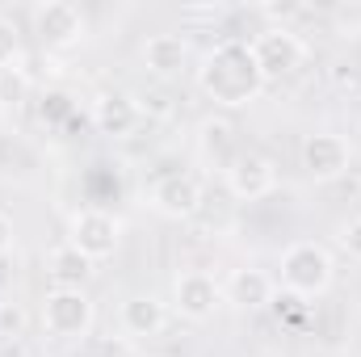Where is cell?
<instances>
[{"mask_svg": "<svg viewBox=\"0 0 361 357\" xmlns=\"http://www.w3.org/2000/svg\"><path fill=\"white\" fill-rule=\"evenodd\" d=\"M197 89L223 109L252 105L265 92V76H261L257 55H252V42L223 38L219 47H210L202 55V63H197Z\"/></svg>", "mask_w": 361, "mask_h": 357, "instance_id": "1", "label": "cell"}, {"mask_svg": "<svg viewBox=\"0 0 361 357\" xmlns=\"http://www.w3.org/2000/svg\"><path fill=\"white\" fill-rule=\"evenodd\" d=\"M281 286L298 298H319L332 290V277H336V261L324 244L315 240H298L281 253Z\"/></svg>", "mask_w": 361, "mask_h": 357, "instance_id": "2", "label": "cell"}, {"mask_svg": "<svg viewBox=\"0 0 361 357\" xmlns=\"http://www.w3.org/2000/svg\"><path fill=\"white\" fill-rule=\"evenodd\" d=\"M97 307H92L89 290H68V286H51L42 298V328L55 341H80L92 332Z\"/></svg>", "mask_w": 361, "mask_h": 357, "instance_id": "3", "label": "cell"}, {"mask_svg": "<svg viewBox=\"0 0 361 357\" xmlns=\"http://www.w3.org/2000/svg\"><path fill=\"white\" fill-rule=\"evenodd\" d=\"M30 17H34L38 42H42L47 51H72V47H80L85 34H89L85 13H80L76 4H68V0H38Z\"/></svg>", "mask_w": 361, "mask_h": 357, "instance_id": "4", "label": "cell"}, {"mask_svg": "<svg viewBox=\"0 0 361 357\" xmlns=\"http://www.w3.org/2000/svg\"><path fill=\"white\" fill-rule=\"evenodd\" d=\"M252 55H257L261 76H265V85H269V80L294 76V72L307 63V42H302L290 25H269V30H261V34L252 38Z\"/></svg>", "mask_w": 361, "mask_h": 357, "instance_id": "5", "label": "cell"}, {"mask_svg": "<svg viewBox=\"0 0 361 357\" xmlns=\"http://www.w3.org/2000/svg\"><path fill=\"white\" fill-rule=\"evenodd\" d=\"M118 240H122L118 219L105 214V210H97V206L76 210L72 223H68V244H72L76 253H85L92 265H97V261H109V257L118 253Z\"/></svg>", "mask_w": 361, "mask_h": 357, "instance_id": "6", "label": "cell"}, {"mask_svg": "<svg viewBox=\"0 0 361 357\" xmlns=\"http://www.w3.org/2000/svg\"><path fill=\"white\" fill-rule=\"evenodd\" d=\"M353 164V143L336 131H315L302 139V173L319 185L341 181Z\"/></svg>", "mask_w": 361, "mask_h": 357, "instance_id": "7", "label": "cell"}, {"mask_svg": "<svg viewBox=\"0 0 361 357\" xmlns=\"http://www.w3.org/2000/svg\"><path fill=\"white\" fill-rule=\"evenodd\" d=\"M219 303H223V286H219L210 273H202V269L177 273V282H173V311H177L180 320L206 324V320L219 311Z\"/></svg>", "mask_w": 361, "mask_h": 357, "instance_id": "8", "label": "cell"}, {"mask_svg": "<svg viewBox=\"0 0 361 357\" xmlns=\"http://www.w3.org/2000/svg\"><path fill=\"white\" fill-rule=\"evenodd\" d=\"M147 206L164 219H193L202 210V181L193 173H164L152 181L147 189Z\"/></svg>", "mask_w": 361, "mask_h": 357, "instance_id": "9", "label": "cell"}, {"mask_svg": "<svg viewBox=\"0 0 361 357\" xmlns=\"http://www.w3.org/2000/svg\"><path fill=\"white\" fill-rule=\"evenodd\" d=\"M223 181H227L231 198L261 202V198H269L273 189H277V164H273L265 152H240L235 164L223 173Z\"/></svg>", "mask_w": 361, "mask_h": 357, "instance_id": "10", "label": "cell"}, {"mask_svg": "<svg viewBox=\"0 0 361 357\" xmlns=\"http://www.w3.org/2000/svg\"><path fill=\"white\" fill-rule=\"evenodd\" d=\"M143 122V109H139V97L135 92H122V89H105L97 92L92 101V126L97 135L105 139H130Z\"/></svg>", "mask_w": 361, "mask_h": 357, "instance_id": "11", "label": "cell"}, {"mask_svg": "<svg viewBox=\"0 0 361 357\" xmlns=\"http://www.w3.org/2000/svg\"><path fill=\"white\" fill-rule=\"evenodd\" d=\"M118 324L130 341H152L169 328V303H160L156 294H130L118 307Z\"/></svg>", "mask_w": 361, "mask_h": 357, "instance_id": "12", "label": "cell"}, {"mask_svg": "<svg viewBox=\"0 0 361 357\" xmlns=\"http://www.w3.org/2000/svg\"><path fill=\"white\" fill-rule=\"evenodd\" d=\"M197 156H202V164H210V169H219V173H227V169L235 164L240 139H235L231 118L214 114V118H206V122L197 126Z\"/></svg>", "mask_w": 361, "mask_h": 357, "instance_id": "13", "label": "cell"}, {"mask_svg": "<svg viewBox=\"0 0 361 357\" xmlns=\"http://www.w3.org/2000/svg\"><path fill=\"white\" fill-rule=\"evenodd\" d=\"M223 298L231 307H240V311H261V307L273 303V277L265 269H252V265L231 269L227 282H223Z\"/></svg>", "mask_w": 361, "mask_h": 357, "instance_id": "14", "label": "cell"}, {"mask_svg": "<svg viewBox=\"0 0 361 357\" xmlns=\"http://www.w3.org/2000/svg\"><path fill=\"white\" fill-rule=\"evenodd\" d=\"M143 68L160 80H173L189 68V42L180 34H152L143 42Z\"/></svg>", "mask_w": 361, "mask_h": 357, "instance_id": "15", "label": "cell"}, {"mask_svg": "<svg viewBox=\"0 0 361 357\" xmlns=\"http://www.w3.org/2000/svg\"><path fill=\"white\" fill-rule=\"evenodd\" d=\"M47 273H51V282H55V286L85 290V282L92 277V261L85 257V253H76V248L63 240V244H55V248H51V257H47Z\"/></svg>", "mask_w": 361, "mask_h": 357, "instance_id": "16", "label": "cell"}, {"mask_svg": "<svg viewBox=\"0 0 361 357\" xmlns=\"http://www.w3.org/2000/svg\"><path fill=\"white\" fill-rule=\"evenodd\" d=\"M30 97V72L25 68H4L0 72V109H21Z\"/></svg>", "mask_w": 361, "mask_h": 357, "instance_id": "17", "label": "cell"}, {"mask_svg": "<svg viewBox=\"0 0 361 357\" xmlns=\"http://www.w3.org/2000/svg\"><path fill=\"white\" fill-rule=\"evenodd\" d=\"M30 328V311L17 298H0V341H21Z\"/></svg>", "mask_w": 361, "mask_h": 357, "instance_id": "18", "label": "cell"}, {"mask_svg": "<svg viewBox=\"0 0 361 357\" xmlns=\"http://www.w3.org/2000/svg\"><path fill=\"white\" fill-rule=\"evenodd\" d=\"M21 30H17V21H8V17H0V72L4 68H21Z\"/></svg>", "mask_w": 361, "mask_h": 357, "instance_id": "19", "label": "cell"}, {"mask_svg": "<svg viewBox=\"0 0 361 357\" xmlns=\"http://www.w3.org/2000/svg\"><path fill=\"white\" fill-rule=\"evenodd\" d=\"M336 240H341V248H345L353 261H361V214L341 223V236H336Z\"/></svg>", "mask_w": 361, "mask_h": 357, "instance_id": "20", "label": "cell"}, {"mask_svg": "<svg viewBox=\"0 0 361 357\" xmlns=\"http://www.w3.org/2000/svg\"><path fill=\"white\" fill-rule=\"evenodd\" d=\"M332 76H336V85H341V89H357V76H353V68H349V63H336V68H332Z\"/></svg>", "mask_w": 361, "mask_h": 357, "instance_id": "21", "label": "cell"}, {"mask_svg": "<svg viewBox=\"0 0 361 357\" xmlns=\"http://www.w3.org/2000/svg\"><path fill=\"white\" fill-rule=\"evenodd\" d=\"M8 244H13V223H8V219L0 214V257L8 253Z\"/></svg>", "mask_w": 361, "mask_h": 357, "instance_id": "22", "label": "cell"}]
</instances>
